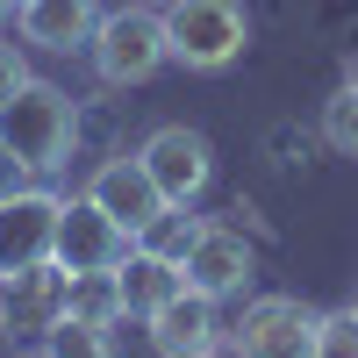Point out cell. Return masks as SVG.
<instances>
[{
  "label": "cell",
  "mask_w": 358,
  "mask_h": 358,
  "mask_svg": "<svg viewBox=\"0 0 358 358\" xmlns=\"http://www.w3.org/2000/svg\"><path fill=\"white\" fill-rule=\"evenodd\" d=\"M72 136H79V108H72L65 86L29 79L15 101H0V143H8L29 172H57L72 158Z\"/></svg>",
  "instance_id": "obj_1"
},
{
  "label": "cell",
  "mask_w": 358,
  "mask_h": 358,
  "mask_svg": "<svg viewBox=\"0 0 358 358\" xmlns=\"http://www.w3.org/2000/svg\"><path fill=\"white\" fill-rule=\"evenodd\" d=\"M165 43H172V65L222 72V65L244 57L251 15H244V0H172L165 8Z\"/></svg>",
  "instance_id": "obj_2"
},
{
  "label": "cell",
  "mask_w": 358,
  "mask_h": 358,
  "mask_svg": "<svg viewBox=\"0 0 358 358\" xmlns=\"http://www.w3.org/2000/svg\"><path fill=\"white\" fill-rule=\"evenodd\" d=\"M86 57H94V79H101V86H143V79H158V65L172 57L165 15H151V8L101 15L94 36H86Z\"/></svg>",
  "instance_id": "obj_3"
},
{
  "label": "cell",
  "mask_w": 358,
  "mask_h": 358,
  "mask_svg": "<svg viewBox=\"0 0 358 358\" xmlns=\"http://www.w3.org/2000/svg\"><path fill=\"white\" fill-rule=\"evenodd\" d=\"M315 330H322V308H308L301 294H258L244 322L229 330V351L236 358H315Z\"/></svg>",
  "instance_id": "obj_4"
},
{
  "label": "cell",
  "mask_w": 358,
  "mask_h": 358,
  "mask_svg": "<svg viewBox=\"0 0 358 358\" xmlns=\"http://www.w3.org/2000/svg\"><path fill=\"white\" fill-rule=\"evenodd\" d=\"M136 158H143V172L158 179L165 208H194V201L208 194V179H215V151H208V136H201V129H187V122L151 129Z\"/></svg>",
  "instance_id": "obj_5"
},
{
  "label": "cell",
  "mask_w": 358,
  "mask_h": 358,
  "mask_svg": "<svg viewBox=\"0 0 358 358\" xmlns=\"http://www.w3.org/2000/svg\"><path fill=\"white\" fill-rule=\"evenodd\" d=\"M129 251H136V236L115 222L108 208H94L86 194L57 208V244H50V258L65 265V273H115Z\"/></svg>",
  "instance_id": "obj_6"
},
{
  "label": "cell",
  "mask_w": 358,
  "mask_h": 358,
  "mask_svg": "<svg viewBox=\"0 0 358 358\" xmlns=\"http://www.w3.org/2000/svg\"><path fill=\"white\" fill-rule=\"evenodd\" d=\"M222 344H229V330H222V301H215V294L179 287L172 301L151 315V351L158 358H208Z\"/></svg>",
  "instance_id": "obj_7"
},
{
  "label": "cell",
  "mask_w": 358,
  "mask_h": 358,
  "mask_svg": "<svg viewBox=\"0 0 358 358\" xmlns=\"http://www.w3.org/2000/svg\"><path fill=\"white\" fill-rule=\"evenodd\" d=\"M57 208H65V201L43 194V187H29V194H15L8 208H0V280L50 258V244H57Z\"/></svg>",
  "instance_id": "obj_8"
},
{
  "label": "cell",
  "mask_w": 358,
  "mask_h": 358,
  "mask_svg": "<svg viewBox=\"0 0 358 358\" xmlns=\"http://www.w3.org/2000/svg\"><path fill=\"white\" fill-rule=\"evenodd\" d=\"M86 201L108 208V215L122 222L129 236H143V229L165 215V194H158V179L143 172V158H108L94 179H86Z\"/></svg>",
  "instance_id": "obj_9"
},
{
  "label": "cell",
  "mask_w": 358,
  "mask_h": 358,
  "mask_svg": "<svg viewBox=\"0 0 358 358\" xmlns=\"http://www.w3.org/2000/svg\"><path fill=\"white\" fill-rule=\"evenodd\" d=\"M179 273H187L194 294H215V301H229V294H244V287H251V244H244L236 229L208 222V229L194 236V251L179 258Z\"/></svg>",
  "instance_id": "obj_10"
},
{
  "label": "cell",
  "mask_w": 358,
  "mask_h": 358,
  "mask_svg": "<svg viewBox=\"0 0 358 358\" xmlns=\"http://www.w3.org/2000/svg\"><path fill=\"white\" fill-rule=\"evenodd\" d=\"M15 22H22V43L72 57V50H86V36H94L101 15H94V0H22Z\"/></svg>",
  "instance_id": "obj_11"
},
{
  "label": "cell",
  "mask_w": 358,
  "mask_h": 358,
  "mask_svg": "<svg viewBox=\"0 0 358 358\" xmlns=\"http://www.w3.org/2000/svg\"><path fill=\"white\" fill-rule=\"evenodd\" d=\"M0 294H8V315L29 322V330H50L57 315H65V265L43 258V265H22V273L0 280Z\"/></svg>",
  "instance_id": "obj_12"
},
{
  "label": "cell",
  "mask_w": 358,
  "mask_h": 358,
  "mask_svg": "<svg viewBox=\"0 0 358 358\" xmlns=\"http://www.w3.org/2000/svg\"><path fill=\"white\" fill-rule=\"evenodd\" d=\"M115 280H122V315H143V322H151L165 301H172V294L179 287H187V273H179V265L172 258H158V251H129L122 265H115Z\"/></svg>",
  "instance_id": "obj_13"
},
{
  "label": "cell",
  "mask_w": 358,
  "mask_h": 358,
  "mask_svg": "<svg viewBox=\"0 0 358 358\" xmlns=\"http://www.w3.org/2000/svg\"><path fill=\"white\" fill-rule=\"evenodd\" d=\"M65 315L115 330V322H122V280L115 273H65Z\"/></svg>",
  "instance_id": "obj_14"
},
{
  "label": "cell",
  "mask_w": 358,
  "mask_h": 358,
  "mask_svg": "<svg viewBox=\"0 0 358 358\" xmlns=\"http://www.w3.org/2000/svg\"><path fill=\"white\" fill-rule=\"evenodd\" d=\"M43 351L50 358H115L108 351V330H101V322H79V315H57L43 330Z\"/></svg>",
  "instance_id": "obj_15"
},
{
  "label": "cell",
  "mask_w": 358,
  "mask_h": 358,
  "mask_svg": "<svg viewBox=\"0 0 358 358\" xmlns=\"http://www.w3.org/2000/svg\"><path fill=\"white\" fill-rule=\"evenodd\" d=\"M322 143L344 151V158H358V72L337 86L330 101H322Z\"/></svg>",
  "instance_id": "obj_16"
},
{
  "label": "cell",
  "mask_w": 358,
  "mask_h": 358,
  "mask_svg": "<svg viewBox=\"0 0 358 358\" xmlns=\"http://www.w3.org/2000/svg\"><path fill=\"white\" fill-rule=\"evenodd\" d=\"M201 229H208L201 215H187V208H165V215H158L151 229H143V236H136V244H143V251H158V258H172V265H179V258H187V251H194V236H201Z\"/></svg>",
  "instance_id": "obj_17"
},
{
  "label": "cell",
  "mask_w": 358,
  "mask_h": 358,
  "mask_svg": "<svg viewBox=\"0 0 358 358\" xmlns=\"http://www.w3.org/2000/svg\"><path fill=\"white\" fill-rule=\"evenodd\" d=\"M315 358H358V308L322 315V330H315Z\"/></svg>",
  "instance_id": "obj_18"
},
{
  "label": "cell",
  "mask_w": 358,
  "mask_h": 358,
  "mask_svg": "<svg viewBox=\"0 0 358 358\" xmlns=\"http://www.w3.org/2000/svg\"><path fill=\"white\" fill-rule=\"evenodd\" d=\"M29 179H36V172H29V165L8 151V143H0V208H8L15 194H29Z\"/></svg>",
  "instance_id": "obj_19"
},
{
  "label": "cell",
  "mask_w": 358,
  "mask_h": 358,
  "mask_svg": "<svg viewBox=\"0 0 358 358\" xmlns=\"http://www.w3.org/2000/svg\"><path fill=\"white\" fill-rule=\"evenodd\" d=\"M22 86H29V65H22V50H15V43H0V101H15Z\"/></svg>",
  "instance_id": "obj_20"
},
{
  "label": "cell",
  "mask_w": 358,
  "mask_h": 358,
  "mask_svg": "<svg viewBox=\"0 0 358 358\" xmlns=\"http://www.w3.org/2000/svg\"><path fill=\"white\" fill-rule=\"evenodd\" d=\"M8 358H50V351H43V344H36V351H8Z\"/></svg>",
  "instance_id": "obj_21"
},
{
  "label": "cell",
  "mask_w": 358,
  "mask_h": 358,
  "mask_svg": "<svg viewBox=\"0 0 358 358\" xmlns=\"http://www.w3.org/2000/svg\"><path fill=\"white\" fill-rule=\"evenodd\" d=\"M0 330H8V294H0Z\"/></svg>",
  "instance_id": "obj_22"
},
{
  "label": "cell",
  "mask_w": 358,
  "mask_h": 358,
  "mask_svg": "<svg viewBox=\"0 0 358 358\" xmlns=\"http://www.w3.org/2000/svg\"><path fill=\"white\" fill-rule=\"evenodd\" d=\"M8 15H15V0H0V22H8Z\"/></svg>",
  "instance_id": "obj_23"
},
{
  "label": "cell",
  "mask_w": 358,
  "mask_h": 358,
  "mask_svg": "<svg viewBox=\"0 0 358 358\" xmlns=\"http://www.w3.org/2000/svg\"><path fill=\"white\" fill-rule=\"evenodd\" d=\"M208 358H222V351H208Z\"/></svg>",
  "instance_id": "obj_24"
},
{
  "label": "cell",
  "mask_w": 358,
  "mask_h": 358,
  "mask_svg": "<svg viewBox=\"0 0 358 358\" xmlns=\"http://www.w3.org/2000/svg\"><path fill=\"white\" fill-rule=\"evenodd\" d=\"M15 8H22V0H15Z\"/></svg>",
  "instance_id": "obj_25"
},
{
  "label": "cell",
  "mask_w": 358,
  "mask_h": 358,
  "mask_svg": "<svg viewBox=\"0 0 358 358\" xmlns=\"http://www.w3.org/2000/svg\"><path fill=\"white\" fill-rule=\"evenodd\" d=\"M351 308H358V301H351Z\"/></svg>",
  "instance_id": "obj_26"
}]
</instances>
